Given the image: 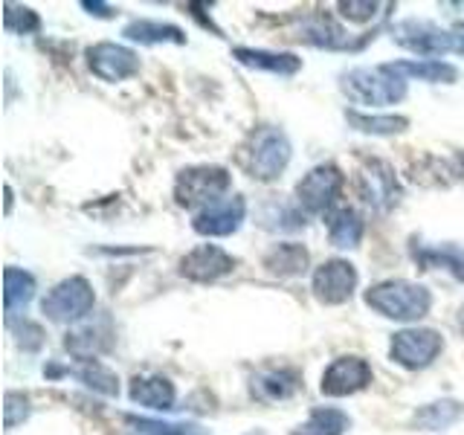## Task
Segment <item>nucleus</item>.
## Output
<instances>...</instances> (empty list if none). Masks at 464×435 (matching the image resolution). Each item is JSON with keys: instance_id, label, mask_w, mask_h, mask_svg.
<instances>
[{"instance_id": "423d86ee", "label": "nucleus", "mask_w": 464, "mask_h": 435, "mask_svg": "<svg viewBox=\"0 0 464 435\" xmlns=\"http://www.w3.org/2000/svg\"><path fill=\"white\" fill-rule=\"evenodd\" d=\"M343 186H345V174L334 163L314 166L296 183V203L304 215H331L337 209Z\"/></svg>"}, {"instance_id": "bb28decb", "label": "nucleus", "mask_w": 464, "mask_h": 435, "mask_svg": "<svg viewBox=\"0 0 464 435\" xmlns=\"http://www.w3.org/2000/svg\"><path fill=\"white\" fill-rule=\"evenodd\" d=\"M345 122L354 130H360V134H372V137H395L410 128V120L401 113H362L354 108L345 111Z\"/></svg>"}, {"instance_id": "58836bf2", "label": "nucleus", "mask_w": 464, "mask_h": 435, "mask_svg": "<svg viewBox=\"0 0 464 435\" xmlns=\"http://www.w3.org/2000/svg\"><path fill=\"white\" fill-rule=\"evenodd\" d=\"M459 328L464 331V304H461V311H459Z\"/></svg>"}, {"instance_id": "ea45409f", "label": "nucleus", "mask_w": 464, "mask_h": 435, "mask_svg": "<svg viewBox=\"0 0 464 435\" xmlns=\"http://www.w3.org/2000/svg\"><path fill=\"white\" fill-rule=\"evenodd\" d=\"M459 282H464V258H461V270H459Z\"/></svg>"}, {"instance_id": "cd10ccee", "label": "nucleus", "mask_w": 464, "mask_h": 435, "mask_svg": "<svg viewBox=\"0 0 464 435\" xmlns=\"http://www.w3.org/2000/svg\"><path fill=\"white\" fill-rule=\"evenodd\" d=\"M122 35L134 44H145V47H157V44H186V33L174 24L163 21H130Z\"/></svg>"}, {"instance_id": "dca6fc26", "label": "nucleus", "mask_w": 464, "mask_h": 435, "mask_svg": "<svg viewBox=\"0 0 464 435\" xmlns=\"http://www.w3.org/2000/svg\"><path fill=\"white\" fill-rule=\"evenodd\" d=\"M302 386V374L296 369H265L258 372L253 381H250V392L253 398L261 403H279L294 398Z\"/></svg>"}, {"instance_id": "c9c22d12", "label": "nucleus", "mask_w": 464, "mask_h": 435, "mask_svg": "<svg viewBox=\"0 0 464 435\" xmlns=\"http://www.w3.org/2000/svg\"><path fill=\"white\" fill-rule=\"evenodd\" d=\"M450 38H453V53L464 55V21L450 26Z\"/></svg>"}, {"instance_id": "c756f323", "label": "nucleus", "mask_w": 464, "mask_h": 435, "mask_svg": "<svg viewBox=\"0 0 464 435\" xmlns=\"http://www.w3.org/2000/svg\"><path fill=\"white\" fill-rule=\"evenodd\" d=\"M125 424L134 435H209V430L192 424V420H154V418L128 415Z\"/></svg>"}, {"instance_id": "9d476101", "label": "nucleus", "mask_w": 464, "mask_h": 435, "mask_svg": "<svg viewBox=\"0 0 464 435\" xmlns=\"http://www.w3.org/2000/svg\"><path fill=\"white\" fill-rule=\"evenodd\" d=\"M357 267L345 258H328L314 270L311 290L323 304H343L357 290Z\"/></svg>"}, {"instance_id": "f03ea898", "label": "nucleus", "mask_w": 464, "mask_h": 435, "mask_svg": "<svg viewBox=\"0 0 464 435\" xmlns=\"http://www.w3.org/2000/svg\"><path fill=\"white\" fill-rule=\"evenodd\" d=\"M340 91L348 102L366 108H386L406 99V79L392 72L389 64L381 67H354L340 76Z\"/></svg>"}, {"instance_id": "b1692460", "label": "nucleus", "mask_w": 464, "mask_h": 435, "mask_svg": "<svg viewBox=\"0 0 464 435\" xmlns=\"http://www.w3.org/2000/svg\"><path fill=\"white\" fill-rule=\"evenodd\" d=\"M113 345V334L105 325H82L64 337V348L79 360H96Z\"/></svg>"}, {"instance_id": "7c9ffc66", "label": "nucleus", "mask_w": 464, "mask_h": 435, "mask_svg": "<svg viewBox=\"0 0 464 435\" xmlns=\"http://www.w3.org/2000/svg\"><path fill=\"white\" fill-rule=\"evenodd\" d=\"M4 29L12 35H33L41 29V18L29 6L4 4Z\"/></svg>"}, {"instance_id": "a878e982", "label": "nucleus", "mask_w": 464, "mask_h": 435, "mask_svg": "<svg viewBox=\"0 0 464 435\" xmlns=\"http://www.w3.org/2000/svg\"><path fill=\"white\" fill-rule=\"evenodd\" d=\"M464 415V403L453 401V398H444V401H432L418 406L415 415H412V424L424 432H441L447 427H453L456 420H461Z\"/></svg>"}, {"instance_id": "aec40b11", "label": "nucleus", "mask_w": 464, "mask_h": 435, "mask_svg": "<svg viewBox=\"0 0 464 435\" xmlns=\"http://www.w3.org/2000/svg\"><path fill=\"white\" fill-rule=\"evenodd\" d=\"M256 224L267 232H299L308 221H304V212L299 203L270 198L256 209Z\"/></svg>"}, {"instance_id": "2eb2a0df", "label": "nucleus", "mask_w": 464, "mask_h": 435, "mask_svg": "<svg viewBox=\"0 0 464 435\" xmlns=\"http://www.w3.org/2000/svg\"><path fill=\"white\" fill-rule=\"evenodd\" d=\"M296 38L319 50H360V44L352 41V35H348L331 14H323V12L302 18L296 26Z\"/></svg>"}, {"instance_id": "0eeeda50", "label": "nucleus", "mask_w": 464, "mask_h": 435, "mask_svg": "<svg viewBox=\"0 0 464 435\" xmlns=\"http://www.w3.org/2000/svg\"><path fill=\"white\" fill-rule=\"evenodd\" d=\"M357 195L374 212H392L403 198V188L398 183V174L386 160H366L357 171Z\"/></svg>"}, {"instance_id": "6ab92c4d", "label": "nucleus", "mask_w": 464, "mask_h": 435, "mask_svg": "<svg viewBox=\"0 0 464 435\" xmlns=\"http://www.w3.org/2000/svg\"><path fill=\"white\" fill-rule=\"evenodd\" d=\"M232 58L238 64L250 67V70H265L273 76H296L302 70V58L296 53H273V50H253V47H236Z\"/></svg>"}, {"instance_id": "39448f33", "label": "nucleus", "mask_w": 464, "mask_h": 435, "mask_svg": "<svg viewBox=\"0 0 464 435\" xmlns=\"http://www.w3.org/2000/svg\"><path fill=\"white\" fill-rule=\"evenodd\" d=\"M96 308L93 285L84 276H70V279L58 282L41 302V311L50 323H82L84 316H91Z\"/></svg>"}, {"instance_id": "c85d7f7f", "label": "nucleus", "mask_w": 464, "mask_h": 435, "mask_svg": "<svg viewBox=\"0 0 464 435\" xmlns=\"http://www.w3.org/2000/svg\"><path fill=\"white\" fill-rule=\"evenodd\" d=\"M352 430V418H348L337 406H316L311 410L308 420L290 430V435H345Z\"/></svg>"}, {"instance_id": "393cba45", "label": "nucleus", "mask_w": 464, "mask_h": 435, "mask_svg": "<svg viewBox=\"0 0 464 435\" xmlns=\"http://www.w3.org/2000/svg\"><path fill=\"white\" fill-rule=\"evenodd\" d=\"M35 296V276L21 267H6L4 270V308H6V323H14L18 311H26V304Z\"/></svg>"}, {"instance_id": "7ed1b4c3", "label": "nucleus", "mask_w": 464, "mask_h": 435, "mask_svg": "<svg viewBox=\"0 0 464 435\" xmlns=\"http://www.w3.org/2000/svg\"><path fill=\"white\" fill-rule=\"evenodd\" d=\"M232 186V174L224 166H188L174 180V200L183 209H207L224 200Z\"/></svg>"}, {"instance_id": "6e6552de", "label": "nucleus", "mask_w": 464, "mask_h": 435, "mask_svg": "<svg viewBox=\"0 0 464 435\" xmlns=\"http://www.w3.org/2000/svg\"><path fill=\"white\" fill-rule=\"evenodd\" d=\"M444 352V337L435 328H403L392 334L389 343V357L398 362L401 369H427Z\"/></svg>"}, {"instance_id": "f3484780", "label": "nucleus", "mask_w": 464, "mask_h": 435, "mask_svg": "<svg viewBox=\"0 0 464 435\" xmlns=\"http://www.w3.org/2000/svg\"><path fill=\"white\" fill-rule=\"evenodd\" d=\"M44 374H50V377H55V374H72L87 389L99 392V395H105V398L120 395V377H116V372L108 369L102 360H79V366H70V369L44 366Z\"/></svg>"}, {"instance_id": "72a5a7b5", "label": "nucleus", "mask_w": 464, "mask_h": 435, "mask_svg": "<svg viewBox=\"0 0 464 435\" xmlns=\"http://www.w3.org/2000/svg\"><path fill=\"white\" fill-rule=\"evenodd\" d=\"M9 328H14V334H18V345L24 348V352H38V348L44 345L41 325L29 323V319H24L21 325H9Z\"/></svg>"}, {"instance_id": "4c0bfd02", "label": "nucleus", "mask_w": 464, "mask_h": 435, "mask_svg": "<svg viewBox=\"0 0 464 435\" xmlns=\"http://www.w3.org/2000/svg\"><path fill=\"white\" fill-rule=\"evenodd\" d=\"M12 209V186H6V212Z\"/></svg>"}, {"instance_id": "20e7f679", "label": "nucleus", "mask_w": 464, "mask_h": 435, "mask_svg": "<svg viewBox=\"0 0 464 435\" xmlns=\"http://www.w3.org/2000/svg\"><path fill=\"white\" fill-rule=\"evenodd\" d=\"M290 140L282 128L265 125L258 128L250 137V145H246V169H250V178L261 180V183H273L282 178V171L290 163Z\"/></svg>"}, {"instance_id": "473e14b6", "label": "nucleus", "mask_w": 464, "mask_h": 435, "mask_svg": "<svg viewBox=\"0 0 464 435\" xmlns=\"http://www.w3.org/2000/svg\"><path fill=\"white\" fill-rule=\"evenodd\" d=\"M340 14L348 21H354V24H366L372 21L377 9H386V4H372V0H340L337 4Z\"/></svg>"}, {"instance_id": "4468645a", "label": "nucleus", "mask_w": 464, "mask_h": 435, "mask_svg": "<svg viewBox=\"0 0 464 435\" xmlns=\"http://www.w3.org/2000/svg\"><path fill=\"white\" fill-rule=\"evenodd\" d=\"M236 270V258L227 250H221L218 244H200L192 253H186L180 258V276L188 282H218L221 276H229Z\"/></svg>"}, {"instance_id": "ddd939ff", "label": "nucleus", "mask_w": 464, "mask_h": 435, "mask_svg": "<svg viewBox=\"0 0 464 435\" xmlns=\"http://www.w3.org/2000/svg\"><path fill=\"white\" fill-rule=\"evenodd\" d=\"M246 218V200L241 195H227L224 200L200 209L192 221V229L203 238H227L238 232Z\"/></svg>"}, {"instance_id": "412c9836", "label": "nucleus", "mask_w": 464, "mask_h": 435, "mask_svg": "<svg viewBox=\"0 0 464 435\" xmlns=\"http://www.w3.org/2000/svg\"><path fill=\"white\" fill-rule=\"evenodd\" d=\"M311 265V253L304 244L296 241H282L273 244L270 250L265 253V267L267 273L279 276V279H294V276H302Z\"/></svg>"}, {"instance_id": "2f4dec72", "label": "nucleus", "mask_w": 464, "mask_h": 435, "mask_svg": "<svg viewBox=\"0 0 464 435\" xmlns=\"http://www.w3.org/2000/svg\"><path fill=\"white\" fill-rule=\"evenodd\" d=\"M33 412V406H29V398L24 392H6V401H4V424L6 430H14L18 424L29 418Z\"/></svg>"}, {"instance_id": "5701e85b", "label": "nucleus", "mask_w": 464, "mask_h": 435, "mask_svg": "<svg viewBox=\"0 0 464 435\" xmlns=\"http://www.w3.org/2000/svg\"><path fill=\"white\" fill-rule=\"evenodd\" d=\"M325 224H328V241L337 250H354L362 241V232H366L362 215L354 207H337L331 215H325Z\"/></svg>"}, {"instance_id": "e433bc0d", "label": "nucleus", "mask_w": 464, "mask_h": 435, "mask_svg": "<svg viewBox=\"0 0 464 435\" xmlns=\"http://www.w3.org/2000/svg\"><path fill=\"white\" fill-rule=\"evenodd\" d=\"M453 174H459V178L464 180V149L456 151V157H453Z\"/></svg>"}, {"instance_id": "a211bd4d", "label": "nucleus", "mask_w": 464, "mask_h": 435, "mask_svg": "<svg viewBox=\"0 0 464 435\" xmlns=\"http://www.w3.org/2000/svg\"><path fill=\"white\" fill-rule=\"evenodd\" d=\"M128 395L134 403L145 406V410L169 412V410H174L178 392H174V383L163 374H142V377H134V381H130Z\"/></svg>"}, {"instance_id": "4be33fe9", "label": "nucleus", "mask_w": 464, "mask_h": 435, "mask_svg": "<svg viewBox=\"0 0 464 435\" xmlns=\"http://www.w3.org/2000/svg\"><path fill=\"white\" fill-rule=\"evenodd\" d=\"M392 72H398L401 79H418L430 84H453L459 82V70L441 62V58H406V62H392Z\"/></svg>"}, {"instance_id": "f704fd0d", "label": "nucleus", "mask_w": 464, "mask_h": 435, "mask_svg": "<svg viewBox=\"0 0 464 435\" xmlns=\"http://www.w3.org/2000/svg\"><path fill=\"white\" fill-rule=\"evenodd\" d=\"M82 9H87L93 18H116V6L102 4V0H82Z\"/></svg>"}, {"instance_id": "f8f14e48", "label": "nucleus", "mask_w": 464, "mask_h": 435, "mask_svg": "<svg viewBox=\"0 0 464 435\" xmlns=\"http://www.w3.org/2000/svg\"><path fill=\"white\" fill-rule=\"evenodd\" d=\"M372 366L357 354H345L337 357L331 366L323 372V381H319V392L325 398H345L354 395V392H362L372 383Z\"/></svg>"}, {"instance_id": "9b49d317", "label": "nucleus", "mask_w": 464, "mask_h": 435, "mask_svg": "<svg viewBox=\"0 0 464 435\" xmlns=\"http://www.w3.org/2000/svg\"><path fill=\"white\" fill-rule=\"evenodd\" d=\"M87 67H91L93 76H99L102 82H125L130 76L140 72V55L122 47V44L113 41H99L93 47H87Z\"/></svg>"}, {"instance_id": "f257e3e1", "label": "nucleus", "mask_w": 464, "mask_h": 435, "mask_svg": "<svg viewBox=\"0 0 464 435\" xmlns=\"http://www.w3.org/2000/svg\"><path fill=\"white\" fill-rule=\"evenodd\" d=\"M366 304L386 319L395 323H418L432 308V294L418 282L406 279H386L366 290Z\"/></svg>"}, {"instance_id": "1a4fd4ad", "label": "nucleus", "mask_w": 464, "mask_h": 435, "mask_svg": "<svg viewBox=\"0 0 464 435\" xmlns=\"http://www.w3.org/2000/svg\"><path fill=\"white\" fill-rule=\"evenodd\" d=\"M392 41L398 44L401 50L420 55V58H441L447 53H453V38H450V29H441L432 21H398L389 29Z\"/></svg>"}]
</instances>
